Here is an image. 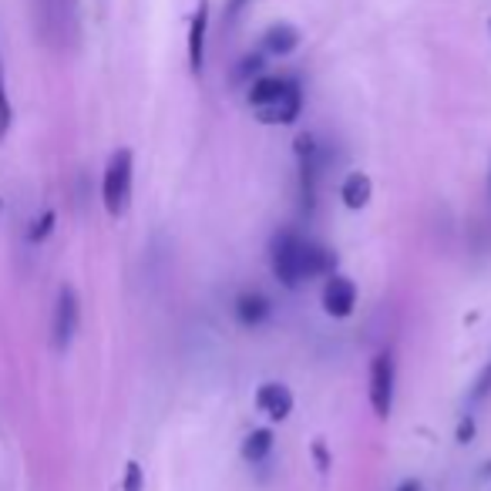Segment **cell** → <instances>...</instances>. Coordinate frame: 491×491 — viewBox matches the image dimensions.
Here are the masks:
<instances>
[{
	"instance_id": "6da1fadb",
	"label": "cell",
	"mask_w": 491,
	"mask_h": 491,
	"mask_svg": "<svg viewBox=\"0 0 491 491\" xmlns=\"http://www.w3.org/2000/svg\"><path fill=\"white\" fill-rule=\"evenodd\" d=\"M40 38L67 51L78 40V0H31Z\"/></svg>"
},
{
	"instance_id": "7a4b0ae2",
	"label": "cell",
	"mask_w": 491,
	"mask_h": 491,
	"mask_svg": "<svg viewBox=\"0 0 491 491\" xmlns=\"http://www.w3.org/2000/svg\"><path fill=\"white\" fill-rule=\"evenodd\" d=\"M131 182H135V156L131 148H118L108 158L102 179V202L112 219H121L131 206Z\"/></svg>"
},
{
	"instance_id": "3957f363",
	"label": "cell",
	"mask_w": 491,
	"mask_h": 491,
	"mask_svg": "<svg viewBox=\"0 0 491 491\" xmlns=\"http://www.w3.org/2000/svg\"><path fill=\"white\" fill-rule=\"evenodd\" d=\"M299 249H303V233L290 229V226L270 239V270L286 290H299L307 283L303 280V266H299Z\"/></svg>"
},
{
	"instance_id": "277c9868",
	"label": "cell",
	"mask_w": 491,
	"mask_h": 491,
	"mask_svg": "<svg viewBox=\"0 0 491 491\" xmlns=\"http://www.w3.org/2000/svg\"><path fill=\"white\" fill-rule=\"evenodd\" d=\"M394 394H397V367H394V353L380 350L370 361V407L380 421H388L394 414Z\"/></svg>"
},
{
	"instance_id": "5b68a950",
	"label": "cell",
	"mask_w": 491,
	"mask_h": 491,
	"mask_svg": "<svg viewBox=\"0 0 491 491\" xmlns=\"http://www.w3.org/2000/svg\"><path fill=\"white\" fill-rule=\"evenodd\" d=\"M81 326V299L75 293V286H61L58 290V303H54L51 317V344L54 350H67L71 340L78 336Z\"/></svg>"
},
{
	"instance_id": "8992f818",
	"label": "cell",
	"mask_w": 491,
	"mask_h": 491,
	"mask_svg": "<svg viewBox=\"0 0 491 491\" xmlns=\"http://www.w3.org/2000/svg\"><path fill=\"white\" fill-rule=\"evenodd\" d=\"M303 112V88L297 78H286V88L270 104L256 108V118L263 125H293Z\"/></svg>"
},
{
	"instance_id": "52a82bcc",
	"label": "cell",
	"mask_w": 491,
	"mask_h": 491,
	"mask_svg": "<svg viewBox=\"0 0 491 491\" xmlns=\"http://www.w3.org/2000/svg\"><path fill=\"white\" fill-rule=\"evenodd\" d=\"M324 310H326V317H334V320H347L350 313L357 310V283H353L350 276H344V272L326 276Z\"/></svg>"
},
{
	"instance_id": "ba28073f",
	"label": "cell",
	"mask_w": 491,
	"mask_h": 491,
	"mask_svg": "<svg viewBox=\"0 0 491 491\" xmlns=\"http://www.w3.org/2000/svg\"><path fill=\"white\" fill-rule=\"evenodd\" d=\"M236 320L246 326V330H256L272 317V299L263 293V290H243L233 303Z\"/></svg>"
},
{
	"instance_id": "9c48e42d",
	"label": "cell",
	"mask_w": 491,
	"mask_h": 491,
	"mask_svg": "<svg viewBox=\"0 0 491 491\" xmlns=\"http://www.w3.org/2000/svg\"><path fill=\"white\" fill-rule=\"evenodd\" d=\"M299 266H303V280H320V276H334L336 272V253L326 249L324 243L317 239H307L303 236V249H299Z\"/></svg>"
},
{
	"instance_id": "30bf717a",
	"label": "cell",
	"mask_w": 491,
	"mask_h": 491,
	"mask_svg": "<svg viewBox=\"0 0 491 491\" xmlns=\"http://www.w3.org/2000/svg\"><path fill=\"white\" fill-rule=\"evenodd\" d=\"M256 407L270 421H286L293 414V390L286 388V384H280V380H266L256 390Z\"/></svg>"
},
{
	"instance_id": "8fae6325",
	"label": "cell",
	"mask_w": 491,
	"mask_h": 491,
	"mask_svg": "<svg viewBox=\"0 0 491 491\" xmlns=\"http://www.w3.org/2000/svg\"><path fill=\"white\" fill-rule=\"evenodd\" d=\"M206 34H209V4L199 0L192 27H189V71H192L195 78L206 71Z\"/></svg>"
},
{
	"instance_id": "7c38bea8",
	"label": "cell",
	"mask_w": 491,
	"mask_h": 491,
	"mask_svg": "<svg viewBox=\"0 0 491 491\" xmlns=\"http://www.w3.org/2000/svg\"><path fill=\"white\" fill-rule=\"evenodd\" d=\"M299 48V31L293 24H272L266 34H263V48L259 51L266 58H286Z\"/></svg>"
},
{
	"instance_id": "4fadbf2b",
	"label": "cell",
	"mask_w": 491,
	"mask_h": 491,
	"mask_svg": "<svg viewBox=\"0 0 491 491\" xmlns=\"http://www.w3.org/2000/svg\"><path fill=\"white\" fill-rule=\"evenodd\" d=\"M370 195H374V182L367 172H350L344 185H340V199L347 209H367L370 206Z\"/></svg>"
},
{
	"instance_id": "5bb4252c",
	"label": "cell",
	"mask_w": 491,
	"mask_h": 491,
	"mask_svg": "<svg viewBox=\"0 0 491 491\" xmlns=\"http://www.w3.org/2000/svg\"><path fill=\"white\" fill-rule=\"evenodd\" d=\"M272 448H276V434H272L270 427H256L243 441V461L246 465H263L272 454Z\"/></svg>"
},
{
	"instance_id": "9a60e30c",
	"label": "cell",
	"mask_w": 491,
	"mask_h": 491,
	"mask_svg": "<svg viewBox=\"0 0 491 491\" xmlns=\"http://www.w3.org/2000/svg\"><path fill=\"white\" fill-rule=\"evenodd\" d=\"M283 88H286V78H276V75H259V78L249 85V94H246V98H249L253 108H263V104H270Z\"/></svg>"
},
{
	"instance_id": "2e32d148",
	"label": "cell",
	"mask_w": 491,
	"mask_h": 491,
	"mask_svg": "<svg viewBox=\"0 0 491 491\" xmlns=\"http://www.w3.org/2000/svg\"><path fill=\"white\" fill-rule=\"evenodd\" d=\"M263 71H266V54H263V51L246 54L243 61L236 65V71H233V85H253Z\"/></svg>"
},
{
	"instance_id": "e0dca14e",
	"label": "cell",
	"mask_w": 491,
	"mask_h": 491,
	"mask_svg": "<svg viewBox=\"0 0 491 491\" xmlns=\"http://www.w3.org/2000/svg\"><path fill=\"white\" fill-rule=\"evenodd\" d=\"M11 121H13V108H11V98H7V78H4V54H0V138L11 131Z\"/></svg>"
},
{
	"instance_id": "ac0fdd59",
	"label": "cell",
	"mask_w": 491,
	"mask_h": 491,
	"mask_svg": "<svg viewBox=\"0 0 491 491\" xmlns=\"http://www.w3.org/2000/svg\"><path fill=\"white\" fill-rule=\"evenodd\" d=\"M54 222H58V212H54V209H44L40 219L34 222V229H31V243H44V239L54 233Z\"/></svg>"
},
{
	"instance_id": "d6986e66",
	"label": "cell",
	"mask_w": 491,
	"mask_h": 491,
	"mask_svg": "<svg viewBox=\"0 0 491 491\" xmlns=\"http://www.w3.org/2000/svg\"><path fill=\"white\" fill-rule=\"evenodd\" d=\"M121 491H145V468L138 465V461H129V465H125Z\"/></svg>"
},
{
	"instance_id": "ffe728a7",
	"label": "cell",
	"mask_w": 491,
	"mask_h": 491,
	"mask_svg": "<svg viewBox=\"0 0 491 491\" xmlns=\"http://www.w3.org/2000/svg\"><path fill=\"white\" fill-rule=\"evenodd\" d=\"M488 394H491V363L478 374V380H475V388H471V401L478 404V401H485Z\"/></svg>"
},
{
	"instance_id": "44dd1931",
	"label": "cell",
	"mask_w": 491,
	"mask_h": 491,
	"mask_svg": "<svg viewBox=\"0 0 491 491\" xmlns=\"http://www.w3.org/2000/svg\"><path fill=\"white\" fill-rule=\"evenodd\" d=\"M313 461H317V468H320V475H326V471H330V468H334V461H330V451H326V444L320 438L313 441Z\"/></svg>"
},
{
	"instance_id": "7402d4cb",
	"label": "cell",
	"mask_w": 491,
	"mask_h": 491,
	"mask_svg": "<svg viewBox=\"0 0 491 491\" xmlns=\"http://www.w3.org/2000/svg\"><path fill=\"white\" fill-rule=\"evenodd\" d=\"M475 431H478V427H475V417H471V414H465V417L458 421V444H468V441H475Z\"/></svg>"
},
{
	"instance_id": "603a6c76",
	"label": "cell",
	"mask_w": 491,
	"mask_h": 491,
	"mask_svg": "<svg viewBox=\"0 0 491 491\" xmlns=\"http://www.w3.org/2000/svg\"><path fill=\"white\" fill-rule=\"evenodd\" d=\"M246 7H249V0H226V21L233 24V21L246 11Z\"/></svg>"
},
{
	"instance_id": "cb8c5ba5",
	"label": "cell",
	"mask_w": 491,
	"mask_h": 491,
	"mask_svg": "<svg viewBox=\"0 0 491 491\" xmlns=\"http://www.w3.org/2000/svg\"><path fill=\"white\" fill-rule=\"evenodd\" d=\"M397 491H424V488H421V481H417V478H407Z\"/></svg>"
},
{
	"instance_id": "d4e9b609",
	"label": "cell",
	"mask_w": 491,
	"mask_h": 491,
	"mask_svg": "<svg viewBox=\"0 0 491 491\" xmlns=\"http://www.w3.org/2000/svg\"><path fill=\"white\" fill-rule=\"evenodd\" d=\"M488 195H491V165H488Z\"/></svg>"
},
{
	"instance_id": "484cf974",
	"label": "cell",
	"mask_w": 491,
	"mask_h": 491,
	"mask_svg": "<svg viewBox=\"0 0 491 491\" xmlns=\"http://www.w3.org/2000/svg\"><path fill=\"white\" fill-rule=\"evenodd\" d=\"M488 27H491V21H488Z\"/></svg>"
}]
</instances>
